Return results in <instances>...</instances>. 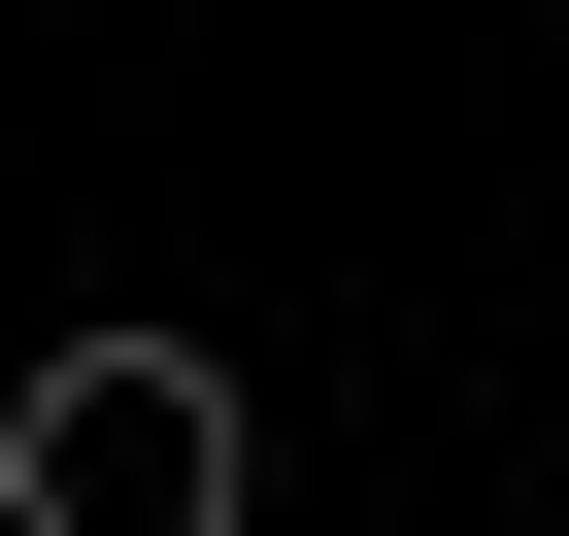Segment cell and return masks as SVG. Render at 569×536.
I'll list each match as a JSON object with an SVG mask.
<instances>
[{
    "label": "cell",
    "mask_w": 569,
    "mask_h": 536,
    "mask_svg": "<svg viewBox=\"0 0 569 536\" xmlns=\"http://www.w3.org/2000/svg\"><path fill=\"white\" fill-rule=\"evenodd\" d=\"M268 436L201 336H34V403H0V536H234Z\"/></svg>",
    "instance_id": "cell-1"
}]
</instances>
